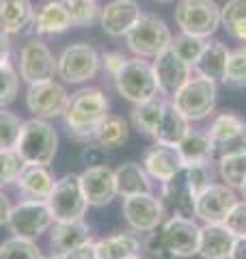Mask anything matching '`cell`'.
<instances>
[{
    "label": "cell",
    "instance_id": "obj_1",
    "mask_svg": "<svg viewBox=\"0 0 246 259\" xmlns=\"http://www.w3.org/2000/svg\"><path fill=\"white\" fill-rule=\"evenodd\" d=\"M108 108L110 102L102 89L97 87L80 89V91L69 95L67 110L63 115L65 127L76 141L91 143L95 141L100 123L108 117Z\"/></svg>",
    "mask_w": 246,
    "mask_h": 259
},
{
    "label": "cell",
    "instance_id": "obj_2",
    "mask_svg": "<svg viewBox=\"0 0 246 259\" xmlns=\"http://www.w3.org/2000/svg\"><path fill=\"white\" fill-rule=\"evenodd\" d=\"M15 151L24 160V164L50 166L59 151V134L46 119L32 117L30 121H24Z\"/></svg>",
    "mask_w": 246,
    "mask_h": 259
},
{
    "label": "cell",
    "instance_id": "obj_3",
    "mask_svg": "<svg viewBox=\"0 0 246 259\" xmlns=\"http://www.w3.org/2000/svg\"><path fill=\"white\" fill-rule=\"evenodd\" d=\"M114 89L123 100L132 104H143L158 97V82H155L153 65L141 59V56L128 59V63L119 71V76L114 78Z\"/></svg>",
    "mask_w": 246,
    "mask_h": 259
},
{
    "label": "cell",
    "instance_id": "obj_4",
    "mask_svg": "<svg viewBox=\"0 0 246 259\" xmlns=\"http://www.w3.org/2000/svg\"><path fill=\"white\" fill-rule=\"evenodd\" d=\"M102 56L89 44H71L56 56V76L67 84H85L97 76Z\"/></svg>",
    "mask_w": 246,
    "mask_h": 259
},
{
    "label": "cell",
    "instance_id": "obj_5",
    "mask_svg": "<svg viewBox=\"0 0 246 259\" xmlns=\"http://www.w3.org/2000/svg\"><path fill=\"white\" fill-rule=\"evenodd\" d=\"M46 203L50 207L54 223L80 221V218H85L89 203H87L85 190H82V184H80V175L67 173V175H63L61 180H56L50 197L46 199Z\"/></svg>",
    "mask_w": 246,
    "mask_h": 259
},
{
    "label": "cell",
    "instance_id": "obj_6",
    "mask_svg": "<svg viewBox=\"0 0 246 259\" xmlns=\"http://www.w3.org/2000/svg\"><path fill=\"white\" fill-rule=\"evenodd\" d=\"M216 97H218L216 82H212L210 78L203 76H194V78L190 76V80L173 97V104L188 121H201L214 112Z\"/></svg>",
    "mask_w": 246,
    "mask_h": 259
},
{
    "label": "cell",
    "instance_id": "obj_7",
    "mask_svg": "<svg viewBox=\"0 0 246 259\" xmlns=\"http://www.w3.org/2000/svg\"><path fill=\"white\" fill-rule=\"evenodd\" d=\"M128 48L141 59H153L162 50H167L173 41V35L167 26V22L153 13H143L136 26L126 35Z\"/></svg>",
    "mask_w": 246,
    "mask_h": 259
},
{
    "label": "cell",
    "instance_id": "obj_8",
    "mask_svg": "<svg viewBox=\"0 0 246 259\" xmlns=\"http://www.w3.org/2000/svg\"><path fill=\"white\" fill-rule=\"evenodd\" d=\"M175 22L186 35L208 39L220 26V7L216 0H182L175 9Z\"/></svg>",
    "mask_w": 246,
    "mask_h": 259
},
{
    "label": "cell",
    "instance_id": "obj_9",
    "mask_svg": "<svg viewBox=\"0 0 246 259\" xmlns=\"http://www.w3.org/2000/svg\"><path fill=\"white\" fill-rule=\"evenodd\" d=\"M54 225L52 212L46 201H20L13 205L9 214L7 227L11 229L13 236L26 238V240H39L44 233H48Z\"/></svg>",
    "mask_w": 246,
    "mask_h": 259
},
{
    "label": "cell",
    "instance_id": "obj_10",
    "mask_svg": "<svg viewBox=\"0 0 246 259\" xmlns=\"http://www.w3.org/2000/svg\"><path fill=\"white\" fill-rule=\"evenodd\" d=\"M121 212H123L126 223L136 233L155 231L164 223V216H167V209H164L160 197H155L153 192H141V194H132V197H123Z\"/></svg>",
    "mask_w": 246,
    "mask_h": 259
},
{
    "label": "cell",
    "instance_id": "obj_11",
    "mask_svg": "<svg viewBox=\"0 0 246 259\" xmlns=\"http://www.w3.org/2000/svg\"><path fill=\"white\" fill-rule=\"evenodd\" d=\"M69 104V93L56 80H46V82L28 84L26 91V108L32 112L35 119H56L63 117Z\"/></svg>",
    "mask_w": 246,
    "mask_h": 259
},
{
    "label": "cell",
    "instance_id": "obj_12",
    "mask_svg": "<svg viewBox=\"0 0 246 259\" xmlns=\"http://www.w3.org/2000/svg\"><path fill=\"white\" fill-rule=\"evenodd\" d=\"M20 78L26 84L46 82L56 76V56L41 39H30L20 50Z\"/></svg>",
    "mask_w": 246,
    "mask_h": 259
},
{
    "label": "cell",
    "instance_id": "obj_13",
    "mask_svg": "<svg viewBox=\"0 0 246 259\" xmlns=\"http://www.w3.org/2000/svg\"><path fill=\"white\" fill-rule=\"evenodd\" d=\"M162 240L167 248L175 255V259H186L192 255H199V238H201V227L194 223V218L186 216H171L162 225Z\"/></svg>",
    "mask_w": 246,
    "mask_h": 259
},
{
    "label": "cell",
    "instance_id": "obj_14",
    "mask_svg": "<svg viewBox=\"0 0 246 259\" xmlns=\"http://www.w3.org/2000/svg\"><path fill=\"white\" fill-rule=\"evenodd\" d=\"M151 65H153L155 82H158V93L162 97H175L177 91L190 80V74H192V67L186 61L179 59L171 50V46L167 50H162L158 56H153Z\"/></svg>",
    "mask_w": 246,
    "mask_h": 259
},
{
    "label": "cell",
    "instance_id": "obj_15",
    "mask_svg": "<svg viewBox=\"0 0 246 259\" xmlns=\"http://www.w3.org/2000/svg\"><path fill=\"white\" fill-rule=\"evenodd\" d=\"M237 203V194L227 184H212L194 201V216L205 225H225L229 212Z\"/></svg>",
    "mask_w": 246,
    "mask_h": 259
},
{
    "label": "cell",
    "instance_id": "obj_16",
    "mask_svg": "<svg viewBox=\"0 0 246 259\" xmlns=\"http://www.w3.org/2000/svg\"><path fill=\"white\" fill-rule=\"evenodd\" d=\"M80 184H82V190H85L87 203L91 207L110 205L114 197L119 194L114 171L108 164L85 168V171L80 173Z\"/></svg>",
    "mask_w": 246,
    "mask_h": 259
},
{
    "label": "cell",
    "instance_id": "obj_17",
    "mask_svg": "<svg viewBox=\"0 0 246 259\" xmlns=\"http://www.w3.org/2000/svg\"><path fill=\"white\" fill-rule=\"evenodd\" d=\"M141 7L136 0H110L102 7L100 26L110 37H126L141 20Z\"/></svg>",
    "mask_w": 246,
    "mask_h": 259
},
{
    "label": "cell",
    "instance_id": "obj_18",
    "mask_svg": "<svg viewBox=\"0 0 246 259\" xmlns=\"http://www.w3.org/2000/svg\"><path fill=\"white\" fill-rule=\"evenodd\" d=\"M143 166H145V171L149 173L151 180L164 184V182H169L171 177H175L179 171H182L184 162H182V158H179L177 147L155 143L153 147H149L145 151Z\"/></svg>",
    "mask_w": 246,
    "mask_h": 259
},
{
    "label": "cell",
    "instance_id": "obj_19",
    "mask_svg": "<svg viewBox=\"0 0 246 259\" xmlns=\"http://www.w3.org/2000/svg\"><path fill=\"white\" fill-rule=\"evenodd\" d=\"M37 35H61L73 28L71 15L65 0H46L35 9V20H32Z\"/></svg>",
    "mask_w": 246,
    "mask_h": 259
},
{
    "label": "cell",
    "instance_id": "obj_20",
    "mask_svg": "<svg viewBox=\"0 0 246 259\" xmlns=\"http://www.w3.org/2000/svg\"><path fill=\"white\" fill-rule=\"evenodd\" d=\"M160 201H162L164 209L171 212L173 216H186V218L194 216V197L190 194V190H188L184 168L175 177H171L169 182L162 184Z\"/></svg>",
    "mask_w": 246,
    "mask_h": 259
},
{
    "label": "cell",
    "instance_id": "obj_21",
    "mask_svg": "<svg viewBox=\"0 0 246 259\" xmlns=\"http://www.w3.org/2000/svg\"><path fill=\"white\" fill-rule=\"evenodd\" d=\"M54 175L48 171V166H30L22 168L20 177L15 180V188L26 201H46L54 188Z\"/></svg>",
    "mask_w": 246,
    "mask_h": 259
},
{
    "label": "cell",
    "instance_id": "obj_22",
    "mask_svg": "<svg viewBox=\"0 0 246 259\" xmlns=\"http://www.w3.org/2000/svg\"><path fill=\"white\" fill-rule=\"evenodd\" d=\"M87 240H91V227L85 223V218L54 223V227L50 229V246L54 248L56 255L69 253L76 246L85 244Z\"/></svg>",
    "mask_w": 246,
    "mask_h": 259
},
{
    "label": "cell",
    "instance_id": "obj_23",
    "mask_svg": "<svg viewBox=\"0 0 246 259\" xmlns=\"http://www.w3.org/2000/svg\"><path fill=\"white\" fill-rule=\"evenodd\" d=\"M235 236L225 225H203L199 238V255L203 259H229Z\"/></svg>",
    "mask_w": 246,
    "mask_h": 259
},
{
    "label": "cell",
    "instance_id": "obj_24",
    "mask_svg": "<svg viewBox=\"0 0 246 259\" xmlns=\"http://www.w3.org/2000/svg\"><path fill=\"white\" fill-rule=\"evenodd\" d=\"M179 158L186 166H199V164H212L214 160V151L216 145L212 143V139L208 136V132H194L190 130L177 145Z\"/></svg>",
    "mask_w": 246,
    "mask_h": 259
},
{
    "label": "cell",
    "instance_id": "obj_25",
    "mask_svg": "<svg viewBox=\"0 0 246 259\" xmlns=\"http://www.w3.org/2000/svg\"><path fill=\"white\" fill-rule=\"evenodd\" d=\"M35 20V7L30 0H0V30L18 35Z\"/></svg>",
    "mask_w": 246,
    "mask_h": 259
},
{
    "label": "cell",
    "instance_id": "obj_26",
    "mask_svg": "<svg viewBox=\"0 0 246 259\" xmlns=\"http://www.w3.org/2000/svg\"><path fill=\"white\" fill-rule=\"evenodd\" d=\"M229 48L223 41H210L205 44L199 61L194 63L196 76L210 78L212 82H223L225 71H227V61H229Z\"/></svg>",
    "mask_w": 246,
    "mask_h": 259
},
{
    "label": "cell",
    "instance_id": "obj_27",
    "mask_svg": "<svg viewBox=\"0 0 246 259\" xmlns=\"http://www.w3.org/2000/svg\"><path fill=\"white\" fill-rule=\"evenodd\" d=\"M190 132V121H188L182 112L175 108L173 102L167 100V106H164L160 125L153 134V141L160 145H171V147H177L179 141Z\"/></svg>",
    "mask_w": 246,
    "mask_h": 259
},
{
    "label": "cell",
    "instance_id": "obj_28",
    "mask_svg": "<svg viewBox=\"0 0 246 259\" xmlns=\"http://www.w3.org/2000/svg\"><path fill=\"white\" fill-rule=\"evenodd\" d=\"M114 180L121 197H132V194L151 192V177L138 162H123L114 168Z\"/></svg>",
    "mask_w": 246,
    "mask_h": 259
},
{
    "label": "cell",
    "instance_id": "obj_29",
    "mask_svg": "<svg viewBox=\"0 0 246 259\" xmlns=\"http://www.w3.org/2000/svg\"><path fill=\"white\" fill-rule=\"evenodd\" d=\"M97 259H130L141 253V240L136 233H114L95 242Z\"/></svg>",
    "mask_w": 246,
    "mask_h": 259
},
{
    "label": "cell",
    "instance_id": "obj_30",
    "mask_svg": "<svg viewBox=\"0 0 246 259\" xmlns=\"http://www.w3.org/2000/svg\"><path fill=\"white\" fill-rule=\"evenodd\" d=\"M164 106H167V97H153V100H149V102L134 104V108H132V123H134V127L141 134L153 139L155 130H158V125H160Z\"/></svg>",
    "mask_w": 246,
    "mask_h": 259
},
{
    "label": "cell",
    "instance_id": "obj_31",
    "mask_svg": "<svg viewBox=\"0 0 246 259\" xmlns=\"http://www.w3.org/2000/svg\"><path fill=\"white\" fill-rule=\"evenodd\" d=\"M128 136H130L128 121L119 115H108L100 123V127H97L95 143L100 147H104L106 151H114L128 143Z\"/></svg>",
    "mask_w": 246,
    "mask_h": 259
},
{
    "label": "cell",
    "instance_id": "obj_32",
    "mask_svg": "<svg viewBox=\"0 0 246 259\" xmlns=\"http://www.w3.org/2000/svg\"><path fill=\"white\" fill-rule=\"evenodd\" d=\"M218 173L229 188H242L246 182V153H220Z\"/></svg>",
    "mask_w": 246,
    "mask_h": 259
},
{
    "label": "cell",
    "instance_id": "obj_33",
    "mask_svg": "<svg viewBox=\"0 0 246 259\" xmlns=\"http://www.w3.org/2000/svg\"><path fill=\"white\" fill-rule=\"evenodd\" d=\"M242 127H244V119L242 117L233 115V112H223V115H218L210 123L208 136L212 139V143H214L216 147H223V145L231 141Z\"/></svg>",
    "mask_w": 246,
    "mask_h": 259
},
{
    "label": "cell",
    "instance_id": "obj_34",
    "mask_svg": "<svg viewBox=\"0 0 246 259\" xmlns=\"http://www.w3.org/2000/svg\"><path fill=\"white\" fill-rule=\"evenodd\" d=\"M65 3L71 15V24L76 28H89L100 22L102 7L97 5V0H65Z\"/></svg>",
    "mask_w": 246,
    "mask_h": 259
},
{
    "label": "cell",
    "instance_id": "obj_35",
    "mask_svg": "<svg viewBox=\"0 0 246 259\" xmlns=\"http://www.w3.org/2000/svg\"><path fill=\"white\" fill-rule=\"evenodd\" d=\"M0 259H44L35 240L13 236L0 244Z\"/></svg>",
    "mask_w": 246,
    "mask_h": 259
},
{
    "label": "cell",
    "instance_id": "obj_36",
    "mask_svg": "<svg viewBox=\"0 0 246 259\" xmlns=\"http://www.w3.org/2000/svg\"><path fill=\"white\" fill-rule=\"evenodd\" d=\"M20 91V71L11 61L0 65V108L11 106Z\"/></svg>",
    "mask_w": 246,
    "mask_h": 259
},
{
    "label": "cell",
    "instance_id": "obj_37",
    "mask_svg": "<svg viewBox=\"0 0 246 259\" xmlns=\"http://www.w3.org/2000/svg\"><path fill=\"white\" fill-rule=\"evenodd\" d=\"M24 121L15 112L0 108V149H15Z\"/></svg>",
    "mask_w": 246,
    "mask_h": 259
},
{
    "label": "cell",
    "instance_id": "obj_38",
    "mask_svg": "<svg viewBox=\"0 0 246 259\" xmlns=\"http://www.w3.org/2000/svg\"><path fill=\"white\" fill-rule=\"evenodd\" d=\"M205 48V39H199V37H192V35H177L173 41H171V50H173L179 59L186 61L190 67H194V63L199 61V56Z\"/></svg>",
    "mask_w": 246,
    "mask_h": 259
},
{
    "label": "cell",
    "instance_id": "obj_39",
    "mask_svg": "<svg viewBox=\"0 0 246 259\" xmlns=\"http://www.w3.org/2000/svg\"><path fill=\"white\" fill-rule=\"evenodd\" d=\"M184 177H186L188 190H190V194H192L194 201H196V197L203 194L212 186V180H214V171H212V164L186 166L184 168Z\"/></svg>",
    "mask_w": 246,
    "mask_h": 259
},
{
    "label": "cell",
    "instance_id": "obj_40",
    "mask_svg": "<svg viewBox=\"0 0 246 259\" xmlns=\"http://www.w3.org/2000/svg\"><path fill=\"white\" fill-rule=\"evenodd\" d=\"M24 166L26 164H24V160L18 156L15 149H0V190L5 186L15 184Z\"/></svg>",
    "mask_w": 246,
    "mask_h": 259
},
{
    "label": "cell",
    "instance_id": "obj_41",
    "mask_svg": "<svg viewBox=\"0 0 246 259\" xmlns=\"http://www.w3.org/2000/svg\"><path fill=\"white\" fill-rule=\"evenodd\" d=\"M223 82L229 87H235V89L246 87V48H237V50L229 54Z\"/></svg>",
    "mask_w": 246,
    "mask_h": 259
},
{
    "label": "cell",
    "instance_id": "obj_42",
    "mask_svg": "<svg viewBox=\"0 0 246 259\" xmlns=\"http://www.w3.org/2000/svg\"><path fill=\"white\" fill-rule=\"evenodd\" d=\"M246 22V0H227L225 7H220V24L225 30Z\"/></svg>",
    "mask_w": 246,
    "mask_h": 259
},
{
    "label": "cell",
    "instance_id": "obj_43",
    "mask_svg": "<svg viewBox=\"0 0 246 259\" xmlns=\"http://www.w3.org/2000/svg\"><path fill=\"white\" fill-rule=\"evenodd\" d=\"M225 227L235 238H246V201H237L233 205L225 221Z\"/></svg>",
    "mask_w": 246,
    "mask_h": 259
},
{
    "label": "cell",
    "instance_id": "obj_44",
    "mask_svg": "<svg viewBox=\"0 0 246 259\" xmlns=\"http://www.w3.org/2000/svg\"><path fill=\"white\" fill-rule=\"evenodd\" d=\"M143 248H145L147 253H149V257H153V259H175V255L167 248V244H164L162 233H160L158 229L147 233V238H145V242H143Z\"/></svg>",
    "mask_w": 246,
    "mask_h": 259
},
{
    "label": "cell",
    "instance_id": "obj_45",
    "mask_svg": "<svg viewBox=\"0 0 246 259\" xmlns=\"http://www.w3.org/2000/svg\"><path fill=\"white\" fill-rule=\"evenodd\" d=\"M100 56H102V67H104V71L112 80L119 76V71L123 69V65L128 63V56L123 54V52H106V54H100Z\"/></svg>",
    "mask_w": 246,
    "mask_h": 259
},
{
    "label": "cell",
    "instance_id": "obj_46",
    "mask_svg": "<svg viewBox=\"0 0 246 259\" xmlns=\"http://www.w3.org/2000/svg\"><path fill=\"white\" fill-rule=\"evenodd\" d=\"M80 158L87 164V168L89 166H102V164H106V149L100 147L97 143H87L85 149L80 153Z\"/></svg>",
    "mask_w": 246,
    "mask_h": 259
},
{
    "label": "cell",
    "instance_id": "obj_47",
    "mask_svg": "<svg viewBox=\"0 0 246 259\" xmlns=\"http://www.w3.org/2000/svg\"><path fill=\"white\" fill-rule=\"evenodd\" d=\"M63 259H97V246L93 240H87L85 244L76 246L69 253H65Z\"/></svg>",
    "mask_w": 246,
    "mask_h": 259
},
{
    "label": "cell",
    "instance_id": "obj_48",
    "mask_svg": "<svg viewBox=\"0 0 246 259\" xmlns=\"http://www.w3.org/2000/svg\"><path fill=\"white\" fill-rule=\"evenodd\" d=\"M220 153H246V123L229 143H225L223 147H218Z\"/></svg>",
    "mask_w": 246,
    "mask_h": 259
},
{
    "label": "cell",
    "instance_id": "obj_49",
    "mask_svg": "<svg viewBox=\"0 0 246 259\" xmlns=\"http://www.w3.org/2000/svg\"><path fill=\"white\" fill-rule=\"evenodd\" d=\"M11 209H13V205H11L9 197H7V194H5L3 190H0V227L9 223V214H11Z\"/></svg>",
    "mask_w": 246,
    "mask_h": 259
},
{
    "label": "cell",
    "instance_id": "obj_50",
    "mask_svg": "<svg viewBox=\"0 0 246 259\" xmlns=\"http://www.w3.org/2000/svg\"><path fill=\"white\" fill-rule=\"evenodd\" d=\"M9 56H11V37L0 30V65L9 61Z\"/></svg>",
    "mask_w": 246,
    "mask_h": 259
},
{
    "label": "cell",
    "instance_id": "obj_51",
    "mask_svg": "<svg viewBox=\"0 0 246 259\" xmlns=\"http://www.w3.org/2000/svg\"><path fill=\"white\" fill-rule=\"evenodd\" d=\"M229 259H246V238H235V244Z\"/></svg>",
    "mask_w": 246,
    "mask_h": 259
},
{
    "label": "cell",
    "instance_id": "obj_52",
    "mask_svg": "<svg viewBox=\"0 0 246 259\" xmlns=\"http://www.w3.org/2000/svg\"><path fill=\"white\" fill-rule=\"evenodd\" d=\"M44 259H63V255H56V253H54V255H48V257H44Z\"/></svg>",
    "mask_w": 246,
    "mask_h": 259
},
{
    "label": "cell",
    "instance_id": "obj_53",
    "mask_svg": "<svg viewBox=\"0 0 246 259\" xmlns=\"http://www.w3.org/2000/svg\"><path fill=\"white\" fill-rule=\"evenodd\" d=\"M240 192H242V197H244V201H246V182L242 184V188H240Z\"/></svg>",
    "mask_w": 246,
    "mask_h": 259
},
{
    "label": "cell",
    "instance_id": "obj_54",
    "mask_svg": "<svg viewBox=\"0 0 246 259\" xmlns=\"http://www.w3.org/2000/svg\"><path fill=\"white\" fill-rule=\"evenodd\" d=\"M130 259H147V257H143L141 253H138V255H134V257H130Z\"/></svg>",
    "mask_w": 246,
    "mask_h": 259
},
{
    "label": "cell",
    "instance_id": "obj_55",
    "mask_svg": "<svg viewBox=\"0 0 246 259\" xmlns=\"http://www.w3.org/2000/svg\"><path fill=\"white\" fill-rule=\"evenodd\" d=\"M155 3H173V0H155Z\"/></svg>",
    "mask_w": 246,
    "mask_h": 259
}]
</instances>
